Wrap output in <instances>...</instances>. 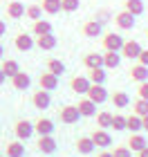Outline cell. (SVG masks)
<instances>
[{
    "label": "cell",
    "instance_id": "cell-1",
    "mask_svg": "<svg viewBox=\"0 0 148 157\" xmlns=\"http://www.w3.org/2000/svg\"><path fill=\"white\" fill-rule=\"evenodd\" d=\"M123 36L121 34H117V32H108V34H103V40H101V45L105 52H121V47H123Z\"/></svg>",
    "mask_w": 148,
    "mask_h": 157
},
{
    "label": "cell",
    "instance_id": "cell-2",
    "mask_svg": "<svg viewBox=\"0 0 148 157\" xmlns=\"http://www.w3.org/2000/svg\"><path fill=\"white\" fill-rule=\"evenodd\" d=\"M13 132H16V139H20V141H27L29 137H34V124L29 119H20V121H16V126H13Z\"/></svg>",
    "mask_w": 148,
    "mask_h": 157
},
{
    "label": "cell",
    "instance_id": "cell-3",
    "mask_svg": "<svg viewBox=\"0 0 148 157\" xmlns=\"http://www.w3.org/2000/svg\"><path fill=\"white\" fill-rule=\"evenodd\" d=\"M90 101H94L97 105L99 103H105L110 99V94H108V90H105V85H97V83H92L90 85V90H88V94H85Z\"/></svg>",
    "mask_w": 148,
    "mask_h": 157
},
{
    "label": "cell",
    "instance_id": "cell-4",
    "mask_svg": "<svg viewBox=\"0 0 148 157\" xmlns=\"http://www.w3.org/2000/svg\"><path fill=\"white\" fill-rule=\"evenodd\" d=\"M142 45L137 40H126L123 47H121V59H128V61H137L139 54H142Z\"/></svg>",
    "mask_w": 148,
    "mask_h": 157
},
{
    "label": "cell",
    "instance_id": "cell-5",
    "mask_svg": "<svg viewBox=\"0 0 148 157\" xmlns=\"http://www.w3.org/2000/svg\"><path fill=\"white\" fill-rule=\"evenodd\" d=\"M90 85H92V81H90L88 76H72V81H70L72 92H74V94H79V97H85L88 94Z\"/></svg>",
    "mask_w": 148,
    "mask_h": 157
},
{
    "label": "cell",
    "instance_id": "cell-6",
    "mask_svg": "<svg viewBox=\"0 0 148 157\" xmlns=\"http://www.w3.org/2000/svg\"><path fill=\"white\" fill-rule=\"evenodd\" d=\"M32 103H34V108H38V110H47L49 105H52V94H49L47 90H36L32 94Z\"/></svg>",
    "mask_w": 148,
    "mask_h": 157
},
{
    "label": "cell",
    "instance_id": "cell-7",
    "mask_svg": "<svg viewBox=\"0 0 148 157\" xmlns=\"http://www.w3.org/2000/svg\"><path fill=\"white\" fill-rule=\"evenodd\" d=\"M59 117H61V121H63V124H67V126H72V124H76L79 119H83L76 105H63Z\"/></svg>",
    "mask_w": 148,
    "mask_h": 157
},
{
    "label": "cell",
    "instance_id": "cell-8",
    "mask_svg": "<svg viewBox=\"0 0 148 157\" xmlns=\"http://www.w3.org/2000/svg\"><path fill=\"white\" fill-rule=\"evenodd\" d=\"M115 25L119 27V29H132V27H135V16H132L130 11H119V13H115Z\"/></svg>",
    "mask_w": 148,
    "mask_h": 157
},
{
    "label": "cell",
    "instance_id": "cell-9",
    "mask_svg": "<svg viewBox=\"0 0 148 157\" xmlns=\"http://www.w3.org/2000/svg\"><path fill=\"white\" fill-rule=\"evenodd\" d=\"M13 45H16V49H20V52H29L32 47H36V38L32 36V34H18L16 38H13Z\"/></svg>",
    "mask_w": 148,
    "mask_h": 157
},
{
    "label": "cell",
    "instance_id": "cell-10",
    "mask_svg": "<svg viewBox=\"0 0 148 157\" xmlns=\"http://www.w3.org/2000/svg\"><path fill=\"white\" fill-rule=\"evenodd\" d=\"M90 137H92V141H94L97 148H108V146L112 144V135H110L108 130H103V128H97Z\"/></svg>",
    "mask_w": 148,
    "mask_h": 157
},
{
    "label": "cell",
    "instance_id": "cell-11",
    "mask_svg": "<svg viewBox=\"0 0 148 157\" xmlns=\"http://www.w3.org/2000/svg\"><path fill=\"white\" fill-rule=\"evenodd\" d=\"M36 148H38V151L43 153V155H54L59 146H56V139L52 137V135H47V137H38Z\"/></svg>",
    "mask_w": 148,
    "mask_h": 157
},
{
    "label": "cell",
    "instance_id": "cell-12",
    "mask_svg": "<svg viewBox=\"0 0 148 157\" xmlns=\"http://www.w3.org/2000/svg\"><path fill=\"white\" fill-rule=\"evenodd\" d=\"M56 126L52 119H38L36 124H34V132L38 135V137H47V135H54Z\"/></svg>",
    "mask_w": 148,
    "mask_h": 157
},
{
    "label": "cell",
    "instance_id": "cell-13",
    "mask_svg": "<svg viewBox=\"0 0 148 157\" xmlns=\"http://www.w3.org/2000/svg\"><path fill=\"white\" fill-rule=\"evenodd\" d=\"M76 108H79L81 117H85V119H90V117H97V103H94V101H90L88 97L79 99V103H76Z\"/></svg>",
    "mask_w": 148,
    "mask_h": 157
},
{
    "label": "cell",
    "instance_id": "cell-14",
    "mask_svg": "<svg viewBox=\"0 0 148 157\" xmlns=\"http://www.w3.org/2000/svg\"><path fill=\"white\" fill-rule=\"evenodd\" d=\"M148 146V139L144 137L142 132H132L130 137H128V148L132 153H139V151H144V148Z\"/></svg>",
    "mask_w": 148,
    "mask_h": 157
},
{
    "label": "cell",
    "instance_id": "cell-15",
    "mask_svg": "<svg viewBox=\"0 0 148 157\" xmlns=\"http://www.w3.org/2000/svg\"><path fill=\"white\" fill-rule=\"evenodd\" d=\"M83 36H88V38H99V36H103V25L97 23V20H88V23L83 25Z\"/></svg>",
    "mask_w": 148,
    "mask_h": 157
},
{
    "label": "cell",
    "instance_id": "cell-16",
    "mask_svg": "<svg viewBox=\"0 0 148 157\" xmlns=\"http://www.w3.org/2000/svg\"><path fill=\"white\" fill-rule=\"evenodd\" d=\"M38 83H40V90H47V92H52L59 88V76H54L52 72H43L38 78Z\"/></svg>",
    "mask_w": 148,
    "mask_h": 157
},
{
    "label": "cell",
    "instance_id": "cell-17",
    "mask_svg": "<svg viewBox=\"0 0 148 157\" xmlns=\"http://www.w3.org/2000/svg\"><path fill=\"white\" fill-rule=\"evenodd\" d=\"M76 151H79V155H92L97 151L92 137H79L76 139Z\"/></svg>",
    "mask_w": 148,
    "mask_h": 157
},
{
    "label": "cell",
    "instance_id": "cell-18",
    "mask_svg": "<svg viewBox=\"0 0 148 157\" xmlns=\"http://www.w3.org/2000/svg\"><path fill=\"white\" fill-rule=\"evenodd\" d=\"M56 36L54 34H43V36H36V47L38 49H43V52H49V49H54L56 47Z\"/></svg>",
    "mask_w": 148,
    "mask_h": 157
},
{
    "label": "cell",
    "instance_id": "cell-19",
    "mask_svg": "<svg viewBox=\"0 0 148 157\" xmlns=\"http://www.w3.org/2000/svg\"><path fill=\"white\" fill-rule=\"evenodd\" d=\"M25 9H27V7L20 2V0H13V2L7 5V16H9L11 20H18V18L25 16Z\"/></svg>",
    "mask_w": 148,
    "mask_h": 157
},
{
    "label": "cell",
    "instance_id": "cell-20",
    "mask_svg": "<svg viewBox=\"0 0 148 157\" xmlns=\"http://www.w3.org/2000/svg\"><path fill=\"white\" fill-rule=\"evenodd\" d=\"M130 78H132L135 83H144V81H148V67L142 65V63L132 65V67H130Z\"/></svg>",
    "mask_w": 148,
    "mask_h": 157
},
{
    "label": "cell",
    "instance_id": "cell-21",
    "mask_svg": "<svg viewBox=\"0 0 148 157\" xmlns=\"http://www.w3.org/2000/svg\"><path fill=\"white\" fill-rule=\"evenodd\" d=\"M121 65V52H103V67L117 70Z\"/></svg>",
    "mask_w": 148,
    "mask_h": 157
},
{
    "label": "cell",
    "instance_id": "cell-22",
    "mask_svg": "<svg viewBox=\"0 0 148 157\" xmlns=\"http://www.w3.org/2000/svg\"><path fill=\"white\" fill-rule=\"evenodd\" d=\"M83 65H85L88 70H92V67H103V54H99V52H90L83 56Z\"/></svg>",
    "mask_w": 148,
    "mask_h": 157
},
{
    "label": "cell",
    "instance_id": "cell-23",
    "mask_svg": "<svg viewBox=\"0 0 148 157\" xmlns=\"http://www.w3.org/2000/svg\"><path fill=\"white\" fill-rule=\"evenodd\" d=\"M123 9L126 11H130L132 16H142V13L146 11V5H144V0H126L123 2Z\"/></svg>",
    "mask_w": 148,
    "mask_h": 157
},
{
    "label": "cell",
    "instance_id": "cell-24",
    "mask_svg": "<svg viewBox=\"0 0 148 157\" xmlns=\"http://www.w3.org/2000/svg\"><path fill=\"white\" fill-rule=\"evenodd\" d=\"M11 85H13L16 90H27V88L32 85V78H29V74H27V72H23V70H20V72L11 78Z\"/></svg>",
    "mask_w": 148,
    "mask_h": 157
},
{
    "label": "cell",
    "instance_id": "cell-25",
    "mask_svg": "<svg viewBox=\"0 0 148 157\" xmlns=\"http://www.w3.org/2000/svg\"><path fill=\"white\" fill-rule=\"evenodd\" d=\"M23 155H25V141L16 139L7 144V157H23Z\"/></svg>",
    "mask_w": 148,
    "mask_h": 157
},
{
    "label": "cell",
    "instance_id": "cell-26",
    "mask_svg": "<svg viewBox=\"0 0 148 157\" xmlns=\"http://www.w3.org/2000/svg\"><path fill=\"white\" fill-rule=\"evenodd\" d=\"M88 78H90L92 83H97V85H103L105 78H108L105 67H92V70H88Z\"/></svg>",
    "mask_w": 148,
    "mask_h": 157
},
{
    "label": "cell",
    "instance_id": "cell-27",
    "mask_svg": "<svg viewBox=\"0 0 148 157\" xmlns=\"http://www.w3.org/2000/svg\"><path fill=\"white\" fill-rule=\"evenodd\" d=\"M2 72H5V76L7 78H13L18 72H20V65H18V61H13V59H7L5 63H2Z\"/></svg>",
    "mask_w": 148,
    "mask_h": 157
},
{
    "label": "cell",
    "instance_id": "cell-28",
    "mask_svg": "<svg viewBox=\"0 0 148 157\" xmlns=\"http://www.w3.org/2000/svg\"><path fill=\"white\" fill-rule=\"evenodd\" d=\"M112 103L117 105V108H126V105L130 103V97H128V92H123V90H117V92H112Z\"/></svg>",
    "mask_w": 148,
    "mask_h": 157
},
{
    "label": "cell",
    "instance_id": "cell-29",
    "mask_svg": "<svg viewBox=\"0 0 148 157\" xmlns=\"http://www.w3.org/2000/svg\"><path fill=\"white\" fill-rule=\"evenodd\" d=\"M40 7H43V11L49 13V16L61 13V0H43V2H40Z\"/></svg>",
    "mask_w": 148,
    "mask_h": 157
},
{
    "label": "cell",
    "instance_id": "cell-30",
    "mask_svg": "<svg viewBox=\"0 0 148 157\" xmlns=\"http://www.w3.org/2000/svg\"><path fill=\"white\" fill-rule=\"evenodd\" d=\"M47 72H52L54 76H61L63 72H65L63 61H61V59H49V61H47Z\"/></svg>",
    "mask_w": 148,
    "mask_h": 157
},
{
    "label": "cell",
    "instance_id": "cell-31",
    "mask_svg": "<svg viewBox=\"0 0 148 157\" xmlns=\"http://www.w3.org/2000/svg\"><path fill=\"white\" fill-rule=\"evenodd\" d=\"M25 16L29 18L32 23H36V20L43 18V7H40V5H29V7L25 9Z\"/></svg>",
    "mask_w": 148,
    "mask_h": 157
},
{
    "label": "cell",
    "instance_id": "cell-32",
    "mask_svg": "<svg viewBox=\"0 0 148 157\" xmlns=\"http://www.w3.org/2000/svg\"><path fill=\"white\" fill-rule=\"evenodd\" d=\"M34 34H36V36H43V34H52V23H49V20H36V23H34Z\"/></svg>",
    "mask_w": 148,
    "mask_h": 157
},
{
    "label": "cell",
    "instance_id": "cell-33",
    "mask_svg": "<svg viewBox=\"0 0 148 157\" xmlns=\"http://www.w3.org/2000/svg\"><path fill=\"white\" fill-rule=\"evenodd\" d=\"M126 124H128V117H123V115H112V130L115 132H123L126 130Z\"/></svg>",
    "mask_w": 148,
    "mask_h": 157
},
{
    "label": "cell",
    "instance_id": "cell-34",
    "mask_svg": "<svg viewBox=\"0 0 148 157\" xmlns=\"http://www.w3.org/2000/svg\"><path fill=\"white\" fill-rule=\"evenodd\" d=\"M132 112L139 117H148V101L146 99H137L135 103H132Z\"/></svg>",
    "mask_w": 148,
    "mask_h": 157
},
{
    "label": "cell",
    "instance_id": "cell-35",
    "mask_svg": "<svg viewBox=\"0 0 148 157\" xmlns=\"http://www.w3.org/2000/svg\"><path fill=\"white\" fill-rule=\"evenodd\" d=\"M126 130H130V132H142V117H139V115H132V117H128Z\"/></svg>",
    "mask_w": 148,
    "mask_h": 157
},
{
    "label": "cell",
    "instance_id": "cell-36",
    "mask_svg": "<svg viewBox=\"0 0 148 157\" xmlns=\"http://www.w3.org/2000/svg\"><path fill=\"white\" fill-rule=\"evenodd\" d=\"M97 126L103 128V130H108V128L112 126V115L110 112H99L97 115Z\"/></svg>",
    "mask_w": 148,
    "mask_h": 157
},
{
    "label": "cell",
    "instance_id": "cell-37",
    "mask_svg": "<svg viewBox=\"0 0 148 157\" xmlns=\"http://www.w3.org/2000/svg\"><path fill=\"white\" fill-rule=\"evenodd\" d=\"M81 7V0H61V11L65 13H72Z\"/></svg>",
    "mask_w": 148,
    "mask_h": 157
},
{
    "label": "cell",
    "instance_id": "cell-38",
    "mask_svg": "<svg viewBox=\"0 0 148 157\" xmlns=\"http://www.w3.org/2000/svg\"><path fill=\"white\" fill-rule=\"evenodd\" d=\"M112 155H115V157H132V151H130L128 146H117Z\"/></svg>",
    "mask_w": 148,
    "mask_h": 157
},
{
    "label": "cell",
    "instance_id": "cell-39",
    "mask_svg": "<svg viewBox=\"0 0 148 157\" xmlns=\"http://www.w3.org/2000/svg\"><path fill=\"white\" fill-rule=\"evenodd\" d=\"M94 20H97V23H101V25H105V23L110 20V11H108V9H101V11L97 13V18H94Z\"/></svg>",
    "mask_w": 148,
    "mask_h": 157
},
{
    "label": "cell",
    "instance_id": "cell-40",
    "mask_svg": "<svg viewBox=\"0 0 148 157\" xmlns=\"http://www.w3.org/2000/svg\"><path fill=\"white\" fill-rule=\"evenodd\" d=\"M137 94H139V99H146V101H148V81L139 83V88H137Z\"/></svg>",
    "mask_w": 148,
    "mask_h": 157
},
{
    "label": "cell",
    "instance_id": "cell-41",
    "mask_svg": "<svg viewBox=\"0 0 148 157\" xmlns=\"http://www.w3.org/2000/svg\"><path fill=\"white\" fill-rule=\"evenodd\" d=\"M137 63H142V65H146V67H148V49H142V54H139Z\"/></svg>",
    "mask_w": 148,
    "mask_h": 157
},
{
    "label": "cell",
    "instance_id": "cell-42",
    "mask_svg": "<svg viewBox=\"0 0 148 157\" xmlns=\"http://www.w3.org/2000/svg\"><path fill=\"white\" fill-rule=\"evenodd\" d=\"M5 32H7V23H5V20H0V36H5Z\"/></svg>",
    "mask_w": 148,
    "mask_h": 157
},
{
    "label": "cell",
    "instance_id": "cell-43",
    "mask_svg": "<svg viewBox=\"0 0 148 157\" xmlns=\"http://www.w3.org/2000/svg\"><path fill=\"white\" fill-rule=\"evenodd\" d=\"M142 130L148 132V117H142Z\"/></svg>",
    "mask_w": 148,
    "mask_h": 157
},
{
    "label": "cell",
    "instance_id": "cell-44",
    "mask_svg": "<svg viewBox=\"0 0 148 157\" xmlns=\"http://www.w3.org/2000/svg\"><path fill=\"white\" fill-rule=\"evenodd\" d=\"M97 157H115V155H112V153H108V151H101Z\"/></svg>",
    "mask_w": 148,
    "mask_h": 157
},
{
    "label": "cell",
    "instance_id": "cell-45",
    "mask_svg": "<svg viewBox=\"0 0 148 157\" xmlns=\"http://www.w3.org/2000/svg\"><path fill=\"white\" fill-rule=\"evenodd\" d=\"M7 81V76H5V72H2V67H0V85H2Z\"/></svg>",
    "mask_w": 148,
    "mask_h": 157
},
{
    "label": "cell",
    "instance_id": "cell-46",
    "mask_svg": "<svg viewBox=\"0 0 148 157\" xmlns=\"http://www.w3.org/2000/svg\"><path fill=\"white\" fill-rule=\"evenodd\" d=\"M137 157H148V146L144 148V151H139V155H137Z\"/></svg>",
    "mask_w": 148,
    "mask_h": 157
},
{
    "label": "cell",
    "instance_id": "cell-47",
    "mask_svg": "<svg viewBox=\"0 0 148 157\" xmlns=\"http://www.w3.org/2000/svg\"><path fill=\"white\" fill-rule=\"evenodd\" d=\"M2 56H5V47L0 45V59H2Z\"/></svg>",
    "mask_w": 148,
    "mask_h": 157
},
{
    "label": "cell",
    "instance_id": "cell-48",
    "mask_svg": "<svg viewBox=\"0 0 148 157\" xmlns=\"http://www.w3.org/2000/svg\"><path fill=\"white\" fill-rule=\"evenodd\" d=\"M146 38H148V29H146Z\"/></svg>",
    "mask_w": 148,
    "mask_h": 157
},
{
    "label": "cell",
    "instance_id": "cell-49",
    "mask_svg": "<svg viewBox=\"0 0 148 157\" xmlns=\"http://www.w3.org/2000/svg\"><path fill=\"white\" fill-rule=\"evenodd\" d=\"M0 157H5V155H0Z\"/></svg>",
    "mask_w": 148,
    "mask_h": 157
}]
</instances>
